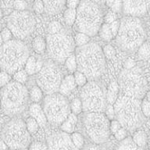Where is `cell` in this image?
Listing matches in <instances>:
<instances>
[{"mask_svg":"<svg viewBox=\"0 0 150 150\" xmlns=\"http://www.w3.org/2000/svg\"><path fill=\"white\" fill-rule=\"evenodd\" d=\"M77 123V115L70 112V114L65 120V121L60 125L61 130L67 134H72L74 131L75 127Z\"/></svg>","mask_w":150,"mask_h":150,"instance_id":"ffe728a7","label":"cell"},{"mask_svg":"<svg viewBox=\"0 0 150 150\" xmlns=\"http://www.w3.org/2000/svg\"><path fill=\"white\" fill-rule=\"evenodd\" d=\"M149 138H150V130H149Z\"/></svg>","mask_w":150,"mask_h":150,"instance_id":"03108f58","label":"cell"},{"mask_svg":"<svg viewBox=\"0 0 150 150\" xmlns=\"http://www.w3.org/2000/svg\"><path fill=\"white\" fill-rule=\"evenodd\" d=\"M2 16H3V14H2V9H0V21L2 19Z\"/></svg>","mask_w":150,"mask_h":150,"instance_id":"94428289","label":"cell"},{"mask_svg":"<svg viewBox=\"0 0 150 150\" xmlns=\"http://www.w3.org/2000/svg\"><path fill=\"white\" fill-rule=\"evenodd\" d=\"M12 76L9 73L1 70L0 71V87L6 86L7 84H9L11 81Z\"/></svg>","mask_w":150,"mask_h":150,"instance_id":"74e56055","label":"cell"},{"mask_svg":"<svg viewBox=\"0 0 150 150\" xmlns=\"http://www.w3.org/2000/svg\"><path fill=\"white\" fill-rule=\"evenodd\" d=\"M138 56L142 60H146L150 58V45L148 42H144L138 48Z\"/></svg>","mask_w":150,"mask_h":150,"instance_id":"4316f807","label":"cell"},{"mask_svg":"<svg viewBox=\"0 0 150 150\" xmlns=\"http://www.w3.org/2000/svg\"><path fill=\"white\" fill-rule=\"evenodd\" d=\"M110 120L104 112H86L84 126L90 140L97 145L105 142L110 138Z\"/></svg>","mask_w":150,"mask_h":150,"instance_id":"8fae6325","label":"cell"},{"mask_svg":"<svg viewBox=\"0 0 150 150\" xmlns=\"http://www.w3.org/2000/svg\"><path fill=\"white\" fill-rule=\"evenodd\" d=\"M28 78V73L26 72L25 70H21L13 74V80L15 81L18 82L20 84H24L27 82Z\"/></svg>","mask_w":150,"mask_h":150,"instance_id":"836d02e7","label":"cell"},{"mask_svg":"<svg viewBox=\"0 0 150 150\" xmlns=\"http://www.w3.org/2000/svg\"><path fill=\"white\" fill-rule=\"evenodd\" d=\"M74 42L75 45L77 47L83 46V45L88 44L89 42H90V37L88 35H86V34L78 32L77 35H75Z\"/></svg>","mask_w":150,"mask_h":150,"instance_id":"f546056e","label":"cell"},{"mask_svg":"<svg viewBox=\"0 0 150 150\" xmlns=\"http://www.w3.org/2000/svg\"><path fill=\"white\" fill-rule=\"evenodd\" d=\"M145 29L139 19L125 16L120 20L116 42L123 51L134 52L145 42Z\"/></svg>","mask_w":150,"mask_h":150,"instance_id":"7a4b0ae2","label":"cell"},{"mask_svg":"<svg viewBox=\"0 0 150 150\" xmlns=\"http://www.w3.org/2000/svg\"><path fill=\"white\" fill-rule=\"evenodd\" d=\"M29 112H30V117L37 120L40 127H45L46 125V123L48 121L46 116L45 114L44 110L39 104L38 103L31 104L29 108Z\"/></svg>","mask_w":150,"mask_h":150,"instance_id":"ac0fdd59","label":"cell"},{"mask_svg":"<svg viewBox=\"0 0 150 150\" xmlns=\"http://www.w3.org/2000/svg\"><path fill=\"white\" fill-rule=\"evenodd\" d=\"M117 20V13H116L114 12H112V10L108 11V13H106L105 17H104V21H105V23H108V24H110V23L114 22V21H116Z\"/></svg>","mask_w":150,"mask_h":150,"instance_id":"f6af8a7d","label":"cell"},{"mask_svg":"<svg viewBox=\"0 0 150 150\" xmlns=\"http://www.w3.org/2000/svg\"><path fill=\"white\" fill-rule=\"evenodd\" d=\"M82 150H106L105 148L102 147L101 145L97 144H88V145H84Z\"/></svg>","mask_w":150,"mask_h":150,"instance_id":"f5cc1de1","label":"cell"},{"mask_svg":"<svg viewBox=\"0 0 150 150\" xmlns=\"http://www.w3.org/2000/svg\"><path fill=\"white\" fill-rule=\"evenodd\" d=\"M62 81V72L52 61L45 62L36 77L37 85L47 95L57 92Z\"/></svg>","mask_w":150,"mask_h":150,"instance_id":"4fadbf2b","label":"cell"},{"mask_svg":"<svg viewBox=\"0 0 150 150\" xmlns=\"http://www.w3.org/2000/svg\"><path fill=\"white\" fill-rule=\"evenodd\" d=\"M1 36L2 38V40H3V42H7L12 40V38H13V34H12L11 30H9L8 28H3L1 31Z\"/></svg>","mask_w":150,"mask_h":150,"instance_id":"ee69618b","label":"cell"},{"mask_svg":"<svg viewBox=\"0 0 150 150\" xmlns=\"http://www.w3.org/2000/svg\"><path fill=\"white\" fill-rule=\"evenodd\" d=\"M123 10L127 16L140 17L147 13L150 9V0H122Z\"/></svg>","mask_w":150,"mask_h":150,"instance_id":"2e32d148","label":"cell"},{"mask_svg":"<svg viewBox=\"0 0 150 150\" xmlns=\"http://www.w3.org/2000/svg\"><path fill=\"white\" fill-rule=\"evenodd\" d=\"M114 150H143L134 142L131 138H126L119 143Z\"/></svg>","mask_w":150,"mask_h":150,"instance_id":"7402d4cb","label":"cell"},{"mask_svg":"<svg viewBox=\"0 0 150 150\" xmlns=\"http://www.w3.org/2000/svg\"><path fill=\"white\" fill-rule=\"evenodd\" d=\"M102 9L91 0H81L77 9L75 27L79 32L86 34L89 37L97 35L103 24Z\"/></svg>","mask_w":150,"mask_h":150,"instance_id":"5b68a950","label":"cell"},{"mask_svg":"<svg viewBox=\"0 0 150 150\" xmlns=\"http://www.w3.org/2000/svg\"><path fill=\"white\" fill-rule=\"evenodd\" d=\"M114 2H115V0H105V4L106 5V6H108L110 9Z\"/></svg>","mask_w":150,"mask_h":150,"instance_id":"9f6ffc18","label":"cell"},{"mask_svg":"<svg viewBox=\"0 0 150 150\" xmlns=\"http://www.w3.org/2000/svg\"><path fill=\"white\" fill-rule=\"evenodd\" d=\"M75 48L74 40L64 32L48 35L46 38V50L50 58L57 63H65L72 55Z\"/></svg>","mask_w":150,"mask_h":150,"instance_id":"7c38bea8","label":"cell"},{"mask_svg":"<svg viewBox=\"0 0 150 150\" xmlns=\"http://www.w3.org/2000/svg\"><path fill=\"white\" fill-rule=\"evenodd\" d=\"M44 3L45 12L49 15L59 13L66 6L67 0H42Z\"/></svg>","mask_w":150,"mask_h":150,"instance_id":"e0dca14e","label":"cell"},{"mask_svg":"<svg viewBox=\"0 0 150 150\" xmlns=\"http://www.w3.org/2000/svg\"><path fill=\"white\" fill-rule=\"evenodd\" d=\"M142 111L145 117H150V103L146 98L142 101Z\"/></svg>","mask_w":150,"mask_h":150,"instance_id":"7bdbcfd3","label":"cell"},{"mask_svg":"<svg viewBox=\"0 0 150 150\" xmlns=\"http://www.w3.org/2000/svg\"><path fill=\"white\" fill-rule=\"evenodd\" d=\"M7 28L16 39L23 40L35 30V19L28 10H15L8 17Z\"/></svg>","mask_w":150,"mask_h":150,"instance_id":"5bb4252c","label":"cell"},{"mask_svg":"<svg viewBox=\"0 0 150 150\" xmlns=\"http://www.w3.org/2000/svg\"><path fill=\"white\" fill-rule=\"evenodd\" d=\"M29 56L28 47L21 40L5 42L0 47V69L13 75L24 68Z\"/></svg>","mask_w":150,"mask_h":150,"instance_id":"3957f363","label":"cell"},{"mask_svg":"<svg viewBox=\"0 0 150 150\" xmlns=\"http://www.w3.org/2000/svg\"><path fill=\"white\" fill-rule=\"evenodd\" d=\"M28 7V2L24 0H15L13 2V8L17 11L26 10Z\"/></svg>","mask_w":150,"mask_h":150,"instance_id":"ab89813d","label":"cell"},{"mask_svg":"<svg viewBox=\"0 0 150 150\" xmlns=\"http://www.w3.org/2000/svg\"><path fill=\"white\" fill-rule=\"evenodd\" d=\"M70 138H71V140H72L73 143L74 144L75 146L77 149H79L80 150L83 149L84 145V140L83 136L81 134L78 133V132H74V133L71 134Z\"/></svg>","mask_w":150,"mask_h":150,"instance_id":"1f68e13d","label":"cell"},{"mask_svg":"<svg viewBox=\"0 0 150 150\" xmlns=\"http://www.w3.org/2000/svg\"><path fill=\"white\" fill-rule=\"evenodd\" d=\"M48 150H80L73 143L69 134L54 133L47 138Z\"/></svg>","mask_w":150,"mask_h":150,"instance_id":"9a60e30c","label":"cell"},{"mask_svg":"<svg viewBox=\"0 0 150 150\" xmlns=\"http://www.w3.org/2000/svg\"><path fill=\"white\" fill-rule=\"evenodd\" d=\"M33 9L37 13L41 14L42 13H44V3H43L42 0H35V2L33 3Z\"/></svg>","mask_w":150,"mask_h":150,"instance_id":"b9f144b4","label":"cell"},{"mask_svg":"<svg viewBox=\"0 0 150 150\" xmlns=\"http://www.w3.org/2000/svg\"><path fill=\"white\" fill-rule=\"evenodd\" d=\"M0 150H10V149L3 141L0 140Z\"/></svg>","mask_w":150,"mask_h":150,"instance_id":"11a10c76","label":"cell"},{"mask_svg":"<svg viewBox=\"0 0 150 150\" xmlns=\"http://www.w3.org/2000/svg\"><path fill=\"white\" fill-rule=\"evenodd\" d=\"M149 150H150V148H149Z\"/></svg>","mask_w":150,"mask_h":150,"instance_id":"003e7915","label":"cell"},{"mask_svg":"<svg viewBox=\"0 0 150 150\" xmlns=\"http://www.w3.org/2000/svg\"><path fill=\"white\" fill-rule=\"evenodd\" d=\"M119 90V84L117 81H112L110 83L106 91V98H107V103L109 104L114 105L117 98H119L118 96Z\"/></svg>","mask_w":150,"mask_h":150,"instance_id":"44dd1931","label":"cell"},{"mask_svg":"<svg viewBox=\"0 0 150 150\" xmlns=\"http://www.w3.org/2000/svg\"><path fill=\"white\" fill-rule=\"evenodd\" d=\"M24 1H26V2H28V1H30V0H24Z\"/></svg>","mask_w":150,"mask_h":150,"instance_id":"6125c7cd","label":"cell"},{"mask_svg":"<svg viewBox=\"0 0 150 150\" xmlns=\"http://www.w3.org/2000/svg\"><path fill=\"white\" fill-rule=\"evenodd\" d=\"M146 99L150 103V91H148L147 93H146Z\"/></svg>","mask_w":150,"mask_h":150,"instance_id":"680465c9","label":"cell"},{"mask_svg":"<svg viewBox=\"0 0 150 150\" xmlns=\"http://www.w3.org/2000/svg\"><path fill=\"white\" fill-rule=\"evenodd\" d=\"M105 115L106 117H108L109 120H112L115 117V111H114V107H113V105H107V107L105 109Z\"/></svg>","mask_w":150,"mask_h":150,"instance_id":"f907efd6","label":"cell"},{"mask_svg":"<svg viewBox=\"0 0 150 150\" xmlns=\"http://www.w3.org/2000/svg\"><path fill=\"white\" fill-rule=\"evenodd\" d=\"M136 63L134 60H133L132 59H127L126 60L124 61V68L127 69V70H131L132 68L135 67Z\"/></svg>","mask_w":150,"mask_h":150,"instance_id":"db71d44e","label":"cell"},{"mask_svg":"<svg viewBox=\"0 0 150 150\" xmlns=\"http://www.w3.org/2000/svg\"><path fill=\"white\" fill-rule=\"evenodd\" d=\"M74 77L75 81H76V84H77V86L84 87L88 83V81L86 76L83 73L80 72L78 70L75 71L74 74Z\"/></svg>","mask_w":150,"mask_h":150,"instance_id":"d590c367","label":"cell"},{"mask_svg":"<svg viewBox=\"0 0 150 150\" xmlns=\"http://www.w3.org/2000/svg\"><path fill=\"white\" fill-rule=\"evenodd\" d=\"M62 25L61 23L58 21H52L51 23H49V27H48V31H49V35H55L57 33H59L62 30Z\"/></svg>","mask_w":150,"mask_h":150,"instance_id":"8d00e7d4","label":"cell"},{"mask_svg":"<svg viewBox=\"0 0 150 150\" xmlns=\"http://www.w3.org/2000/svg\"><path fill=\"white\" fill-rule=\"evenodd\" d=\"M77 17V9H66L63 13V18L65 23L68 26H73L75 23Z\"/></svg>","mask_w":150,"mask_h":150,"instance_id":"484cf974","label":"cell"},{"mask_svg":"<svg viewBox=\"0 0 150 150\" xmlns=\"http://www.w3.org/2000/svg\"><path fill=\"white\" fill-rule=\"evenodd\" d=\"M2 140L10 150L26 149L30 145L31 138L25 122L19 118H13L2 128Z\"/></svg>","mask_w":150,"mask_h":150,"instance_id":"52a82bcc","label":"cell"},{"mask_svg":"<svg viewBox=\"0 0 150 150\" xmlns=\"http://www.w3.org/2000/svg\"><path fill=\"white\" fill-rule=\"evenodd\" d=\"M81 0H67L66 6H67V9H77L81 3Z\"/></svg>","mask_w":150,"mask_h":150,"instance_id":"816d5d0a","label":"cell"},{"mask_svg":"<svg viewBox=\"0 0 150 150\" xmlns=\"http://www.w3.org/2000/svg\"><path fill=\"white\" fill-rule=\"evenodd\" d=\"M98 35L105 42H110L113 38V35L110 28V25L108 23H104L101 27L100 30L98 31Z\"/></svg>","mask_w":150,"mask_h":150,"instance_id":"d4e9b609","label":"cell"},{"mask_svg":"<svg viewBox=\"0 0 150 150\" xmlns=\"http://www.w3.org/2000/svg\"><path fill=\"white\" fill-rule=\"evenodd\" d=\"M131 138H132L134 142L135 143L138 147L144 148L145 145H146L147 136H146V134L143 131H136L135 133L134 134L133 137Z\"/></svg>","mask_w":150,"mask_h":150,"instance_id":"cb8c5ba5","label":"cell"},{"mask_svg":"<svg viewBox=\"0 0 150 150\" xmlns=\"http://www.w3.org/2000/svg\"><path fill=\"white\" fill-rule=\"evenodd\" d=\"M29 99V93L23 84L11 81L2 88L0 96L1 108L8 117L18 116L25 110Z\"/></svg>","mask_w":150,"mask_h":150,"instance_id":"8992f818","label":"cell"},{"mask_svg":"<svg viewBox=\"0 0 150 150\" xmlns=\"http://www.w3.org/2000/svg\"><path fill=\"white\" fill-rule=\"evenodd\" d=\"M36 63H37V59L35 58V56H29L24 67V70L28 73V75H33L36 74Z\"/></svg>","mask_w":150,"mask_h":150,"instance_id":"f1b7e54d","label":"cell"},{"mask_svg":"<svg viewBox=\"0 0 150 150\" xmlns=\"http://www.w3.org/2000/svg\"><path fill=\"white\" fill-rule=\"evenodd\" d=\"M43 110L47 120L53 126H59L70 114V103L60 93L47 95L44 99Z\"/></svg>","mask_w":150,"mask_h":150,"instance_id":"30bf717a","label":"cell"},{"mask_svg":"<svg viewBox=\"0 0 150 150\" xmlns=\"http://www.w3.org/2000/svg\"><path fill=\"white\" fill-rule=\"evenodd\" d=\"M29 96H30V100L32 101L34 103H38L42 99V97H43V91L39 87L36 85V86H34L30 90V93H29Z\"/></svg>","mask_w":150,"mask_h":150,"instance_id":"83f0119b","label":"cell"},{"mask_svg":"<svg viewBox=\"0 0 150 150\" xmlns=\"http://www.w3.org/2000/svg\"><path fill=\"white\" fill-rule=\"evenodd\" d=\"M77 70L83 73L88 81H96L105 71V57L103 49L96 42H89L76 49Z\"/></svg>","mask_w":150,"mask_h":150,"instance_id":"6da1fadb","label":"cell"},{"mask_svg":"<svg viewBox=\"0 0 150 150\" xmlns=\"http://www.w3.org/2000/svg\"><path fill=\"white\" fill-rule=\"evenodd\" d=\"M28 150H48V146L47 144L41 142H35L29 145Z\"/></svg>","mask_w":150,"mask_h":150,"instance_id":"60d3db41","label":"cell"},{"mask_svg":"<svg viewBox=\"0 0 150 150\" xmlns=\"http://www.w3.org/2000/svg\"><path fill=\"white\" fill-rule=\"evenodd\" d=\"M110 9L116 13L122 12V10H123V1L122 0H115V2H113Z\"/></svg>","mask_w":150,"mask_h":150,"instance_id":"bcb514c9","label":"cell"},{"mask_svg":"<svg viewBox=\"0 0 150 150\" xmlns=\"http://www.w3.org/2000/svg\"><path fill=\"white\" fill-rule=\"evenodd\" d=\"M119 88L124 96L141 99L147 93L148 84L139 68L124 69L118 77Z\"/></svg>","mask_w":150,"mask_h":150,"instance_id":"9c48e42d","label":"cell"},{"mask_svg":"<svg viewBox=\"0 0 150 150\" xmlns=\"http://www.w3.org/2000/svg\"><path fill=\"white\" fill-rule=\"evenodd\" d=\"M76 87L77 84L75 81L74 74L67 75L61 82L59 91L61 95L64 96H70L71 92L76 88Z\"/></svg>","mask_w":150,"mask_h":150,"instance_id":"d6986e66","label":"cell"},{"mask_svg":"<svg viewBox=\"0 0 150 150\" xmlns=\"http://www.w3.org/2000/svg\"><path fill=\"white\" fill-rule=\"evenodd\" d=\"M115 117L127 131H133L142 126L145 116L142 111V101L126 96H119L113 105Z\"/></svg>","mask_w":150,"mask_h":150,"instance_id":"277c9868","label":"cell"},{"mask_svg":"<svg viewBox=\"0 0 150 150\" xmlns=\"http://www.w3.org/2000/svg\"><path fill=\"white\" fill-rule=\"evenodd\" d=\"M106 91L96 81H90L82 87L80 97L83 111L85 112H104L107 107Z\"/></svg>","mask_w":150,"mask_h":150,"instance_id":"ba28073f","label":"cell"},{"mask_svg":"<svg viewBox=\"0 0 150 150\" xmlns=\"http://www.w3.org/2000/svg\"><path fill=\"white\" fill-rule=\"evenodd\" d=\"M120 24V21H119V20H117L114 22H112V23L109 24L110 29H111V31L112 33V35H113L114 38H116V36L117 35V33L119 31Z\"/></svg>","mask_w":150,"mask_h":150,"instance_id":"c3c4849f","label":"cell"},{"mask_svg":"<svg viewBox=\"0 0 150 150\" xmlns=\"http://www.w3.org/2000/svg\"><path fill=\"white\" fill-rule=\"evenodd\" d=\"M3 44H4V42H3V40H2V36H1V34H0V47L2 46Z\"/></svg>","mask_w":150,"mask_h":150,"instance_id":"91938a15","label":"cell"},{"mask_svg":"<svg viewBox=\"0 0 150 150\" xmlns=\"http://www.w3.org/2000/svg\"><path fill=\"white\" fill-rule=\"evenodd\" d=\"M91 1L94 2H96V3H97L98 5L104 4L105 2V0H91Z\"/></svg>","mask_w":150,"mask_h":150,"instance_id":"6f0895ef","label":"cell"},{"mask_svg":"<svg viewBox=\"0 0 150 150\" xmlns=\"http://www.w3.org/2000/svg\"><path fill=\"white\" fill-rule=\"evenodd\" d=\"M26 127H27L28 132L30 134H34L37 132L38 128H39V124H38L36 120L34 119L33 117H28L27 120H26Z\"/></svg>","mask_w":150,"mask_h":150,"instance_id":"4dcf8cb0","label":"cell"},{"mask_svg":"<svg viewBox=\"0 0 150 150\" xmlns=\"http://www.w3.org/2000/svg\"><path fill=\"white\" fill-rule=\"evenodd\" d=\"M70 110L71 112L75 115L80 114L83 111L81 100L80 98H74L70 103Z\"/></svg>","mask_w":150,"mask_h":150,"instance_id":"d6a6232c","label":"cell"},{"mask_svg":"<svg viewBox=\"0 0 150 150\" xmlns=\"http://www.w3.org/2000/svg\"><path fill=\"white\" fill-rule=\"evenodd\" d=\"M18 150H28V149H18Z\"/></svg>","mask_w":150,"mask_h":150,"instance_id":"be15d7a7","label":"cell"},{"mask_svg":"<svg viewBox=\"0 0 150 150\" xmlns=\"http://www.w3.org/2000/svg\"><path fill=\"white\" fill-rule=\"evenodd\" d=\"M0 107H1V101H0Z\"/></svg>","mask_w":150,"mask_h":150,"instance_id":"e7e4bbea","label":"cell"},{"mask_svg":"<svg viewBox=\"0 0 150 150\" xmlns=\"http://www.w3.org/2000/svg\"><path fill=\"white\" fill-rule=\"evenodd\" d=\"M122 127L121 124H120L119 121L117 120H112V121L110 122V132L112 134H115L119 129Z\"/></svg>","mask_w":150,"mask_h":150,"instance_id":"681fc988","label":"cell"},{"mask_svg":"<svg viewBox=\"0 0 150 150\" xmlns=\"http://www.w3.org/2000/svg\"><path fill=\"white\" fill-rule=\"evenodd\" d=\"M103 54L106 59H111L116 56V50L113 48V46L110 45H106L103 49Z\"/></svg>","mask_w":150,"mask_h":150,"instance_id":"f35d334b","label":"cell"},{"mask_svg":"<svg viewBox=\"0 0 150 150\" xmlns=\"http://www.w3.org/2000/svg\"><path fill=\"white\" fill-rule=\"evenodd\" d=\"M115 138L119 142H121L127 138V130L124 127H121L114 134Z\"/></svg>","mask_w":150,"mask_h":150,"instance_id":"7dc6e473","label":"cell"},{"mask_svg":"<svg viewBox=\"0 0 150 150\" xmlns=\"http://www.w3.org/2000/svg\"><path fill=\"white\" fill-rule=\"evenodd\" d=\"M33 49L38 54L43 53L46 50V41L42 37H35L32 42Z\"/></svg>","mask_w":150,"mask_h":150,"instance_id":"603a6c76","label":"cell"},{"mask_svg":"<svg viewBox=\"0 0 150 150\" xmlns=\"http://www.w3.org/2000/svg\"><path fill=\"white\" fill-rule=\"evenodd\" d=\"M66 67L67 68L68 70H70L71 72H74L77 70V59H76V56L74 54L70 55L65 61Z\"/></svg>","mask_w":150,"mask_h":150,"instance_id":"e575fe53","label":"cell"}]
</instances>
